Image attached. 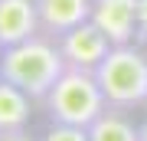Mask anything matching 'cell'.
<instances>
[{"instance_id":"10","label":"cell","mask_w":147,"mask_h":141,"mask_svg":"<svg viewBox=\"0 0 147 141\" xmlns=\"http://www.w3.org/2000/svg\"><path fill=\"white\" fill-rule=\"evenodd\" d=\"M39 141H88V128H79V125H56V121H49V128L39 135Z\"/></svg>"},{"instance_id":"11","label":"cell","mask_w":147,"mask_h":141,"mask_svg":"<svg viewBox=\"0 0 147 141\" xmlns=\"http://www.w3.org/2000/svg\"><path fill=\"white\" fill-rule=\"evenodd\" d=\"M137 43H147V0H137Z\"/></svg>"},{"instance_id":"9","label":"cell","mask_w":147,"mask_h":141,"mask_svg":"<svg viewBox=\"0 0 147 141\" xmlns=\"http://www.w3.org/2000/svg\"><path fill=\"white\" fill-rule=\"evenodd\" d=\"M88 141H141V125H134L124 108L108 105L88 125Z\"/></svg>"},{"instance_id":"6","label":"cell","mask_w":147,"mask_h":141,"mask_svg":"<svg viewBox=\"0 0 147 141\" xmlns=\"http://www.w3.org/2000/svg\"><path fill=\"white\" fill-rule=\"evenodd\" d=\"M39 30L46 36H62L92 20V0H36Z\"/></svg>"},{"instance_id":"8","label":"cell","mask_w":147,"mask_h":141,"mask_svg":"<svg viewBox=\"0 0 147 141\" xmlns=\"http://www.w3.org/2000/svg\"><path fill=\"white\" fill-rule=\"evenodd\" d=\"M33 99L23 89H16L10 79L0 76V131H23L30 128Z\"/></svg>"},{"instance_id":"5","label":"cell","mask_w":147,"mask_h":141,"mask_svg":"<svg viewBox=\"0 0 147 141\" xmlns=\"http://www.w3.org/2000/svg\"><path fill=\"white\" fill-rule=\"evenodd\" d=\"M92 23L111 40V46L134 43V36H137V0H92Z\"/></svg>"},{"instance_id":"13","label":"cell","mask_w":147,"mask_h":141,"mask_svg":"<svg viewBox=\"0 0 147 141\" xmlns=\"http://www.w3.org/2000/svg\"><path fill=\"white\" fill-rule=\"evenodd\" d=\"M141 141H147V118L141 121Z\"/></svg>"},{"instance_id":"2","label":"cell","mask_w":147,"mask_h":141,"mask_svg":"<svg viewBox=\"0 0 147 141\" xmlns=\"http://www.w3.org/2000/svg\"><path fill=\"white\" fill-rule=\"evenodd\" d=\"M42 108H46L49 121H56V125L88 128L92 121L108 108V99H105V92H101L95 72L65 66V72L56 79V85L49 89L46 99H42Z\"/></svg>"},{"instance_id":"3","label":"cell","mask_w":147,"mask_h":141,"mask_svg":"<svg viewBox=\"0 0 147 141\" xmlns=\"http://www.w3.org/2000/svg\"><path fill=\"white\" fill-rule=\"evenodd\" d=\"M101 92L108 105L124 112H134L147 105V49L141 43H124L111 46V52L95 69Z\"/></svg>"},{"instance_id":"7","label":"cell","mask_w":147,"mask_h":141,"mask_svg":"<svg viewBox=\"0 0 147 141\" xmlns=\"http://www.w3.org/2000/svg\"><path fill=\"white\" fill-rule=\"evenodd\" d=\"M39 30L36 0H0V49L33 40Z\"/></svg>"},{"instance_id":"4","label":"cell","mask_w":147,"mask_h":141,"mask_svg":"<svg viewBox=\"0 0 147 141\" xmlns=\"http://www.w3.org/2000/svg\"><path fill=\"white\" fill-rule=\"evenodd\" d=\"M56 43H59V52H62L65 66L88 69V72H95L98 63L111 52V40L92 20L75 26V30H69V33H62V36H56Z\"/></svg>"},{"instance_id":"1","label":"cell","mask_w":147,"mask_h":141,"mask_svg":"<svg viewBox=\"0 0 147 141\" xmlns=\"http://www.w3.org/2000/svg\"><path fill=\"white\" fill-rule=\"evenodd\" d=\"M62 72H65V59L59 52V43L46 33H36L33 40L0 49V76L10 79L16 89H23L33 102L46 99Z\"/></svg>"},{"instance_id":"12","label":"cell","mask_w":147,"mask_h":141,"mask_svg":"<svg viewBox=\"0 0 147 141\" xmlns=\"http://www.w3.org/2000/svg\"><path fill=\"white\" fill-rule=\"evenodd\" d=\"M0 141H39V138H33L26 128L23 131H0Z\"/></svg>"}]
</instances>
